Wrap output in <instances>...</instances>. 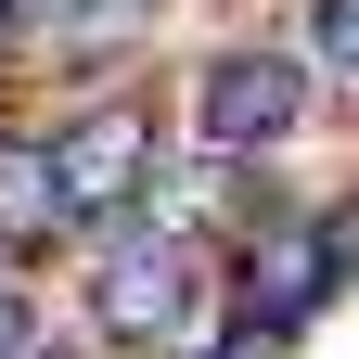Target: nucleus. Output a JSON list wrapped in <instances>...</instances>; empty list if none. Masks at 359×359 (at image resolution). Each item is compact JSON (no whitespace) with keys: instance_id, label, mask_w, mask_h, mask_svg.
<instances>
[{"instance_id":"obj_6","label":"nucleus","mask_w":359,"mask_h":359,"mask_svg":"<svg viewBox=\"0 0 359 359\" xmlns=\"http://www.w3.org/2000/svg\"><path fill=\"white\" fill-rule=\"evenodd\" d=\"M308 52L334 77H359V0H308Z\"/></svg>"},{"instance_id":"obj_4","label":"nucleus","mask_w":359,"mask_h":359,"mask_svg":"<svg viewBox=\"0 0 359 359\" xmlns=\"http://www.w3.org/2000/svg\"><path fill=\"white\" fill-rule=\"evenodd\" d=\"M334 231H308V218H257V269H244V321H269V334H295L308 308H321V283H334Z\"/></svg>"},{"instance_id":"obj_5","label":"nucleus","mask_w":359,"mask_h":359,"mask_svg":"<svg viewBox=\"0 0 359 359\" xmlns=\"http://www.w3.org/2000/svg\"><path fill=\"white\" fill-rule=\"evenodd\" d=\"M65 154L39 142V128H0V244H39V231H65Z\"/></svg>"},{"instance_id":"obj_2","label":"nucleus","mask_w":359,"mask_h":359,"mask_svg":"<svg viewBox=\"0 0 359 359\" xmlns=\"http://www.w3.org/2000/svg\"><path fill=\"white\" fill-rule=\"evenodd\" d=\"M308 128V65L295 52H205L193 77V142L205 154H283Z\"/></svg>"},{"instance_id":"obj_3","label":"nucleus","mask_w":359,"mask_h":359,"mask_svg":"<svg viewBox=\"0 0 359 359\" xmlns=\"http://www.w3.org/2000/svg\"><path fill=\"white\" fill-rule=\"evenodd\" d=\"M52 154H65V205H77V218H116V205L154 193V154H167V142H154L142 103H90Z\"/></svg>"},{"instance_id":"obj_8","label":"nucleus","mask_w":359,"mask_h":359,"mask_svg":"<svg viewBox=\"0 0 359 359\" xmlns=\"http://www.w3.org/2000/svg\"><path fill=\"white\" fill-rule=\"evenodd\" d=\"M52 359H65V346H52Z\"/></svg>"},{"instance_id":"obj_1","label":"nucleus","mask_w":359,"mask_h":359,"mask_svg":"<svg viewBox=\"0 0 359 359\" xmlns=\"http://www.w3.org/2000/svg\"><path fill=\"white\" fill-rule=\"evenodd\" d=\"M205 257H180L154 218H116V244L90 257V334L103 346H154V359H205Z\"/></svg>"},{"instance_id":"obj_7","label":"nucleus","mask_w":359,"mask_h":359,"mask_svg":"<svg viewBox=\"0 0 359 359\" xmlns=\"http://www.w3.org/2000/svg\"><path fill=\"white\" fill-rule=\"evenodd\" d=\"M0 359H39V346H26V295H13V283H0Z\"/></svg>"}]
</instances>
